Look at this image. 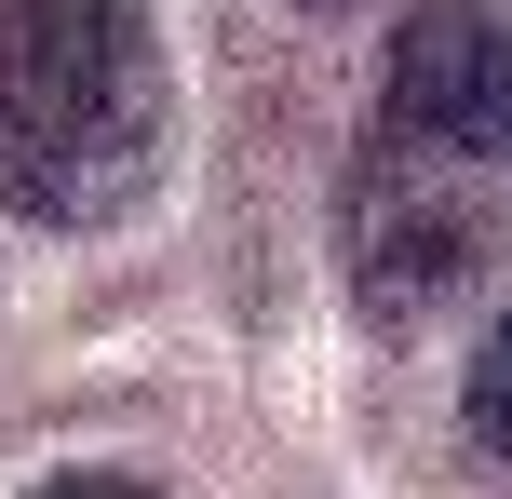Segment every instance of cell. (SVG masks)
<instances>
[{
  "instance_id": "cell-4",
  "label": "cell",
  "mask_w": 512,
  "mask_h": 499,
  "mask_svg": "<svg viewBox=\"0 0 512 499\" xmlns=\"http://www.w3.org/2000/svg\"><path fill=\"white\" fill-rule=\"evenodd\" d=\"M27 499H149L135 473H54V486H27Z\"/></svg>"
},
{
  "instance_id": "cell-3",
  "label": "cell",
  "mask_w": 512,
  "mask_h": 499,
  "mask_svg": "<svg viewBox=\"0 0 512 499\" xmlns=\"http://www.w3.org/2000/svg\"><path fill=\"white\" fill-rule=\"evenodd\" d=\"M459 432L486 459H512V311L486 324V338H472V392H459Z\"/></svg>"
},
{
  "instance_id": "cell-5",
  "label": "cell",
  "mask_w": 512,
  "mask_h": 499,
  "mask_svg": "<svg viewBox=\"0 0 512 499\" xmlns=\"http://www.w3.org/2000/svg\"><path fill=\"white\" fill-rule=\"evenodd\" d=\"M310 14H324V0H310Z\"/></svg>"
},
{
  "instance_id": "cell-2",
  "label": "cell",
  "mask_w": 512,
  "mask_h": 499,
  "mask_svg": "<svg viewBox=\"0 0 512 499\" xmlns=\"http://www.w3.org/2000/svg\"><path fill=\"white\" fill-rule=\"evenodd\" d=\"M176 81L149 0H0V216L108 230L149 203Z\"/></svg>"
},
{
  "instance_id": "cell-1",
  "label": "cell",
  "mask_w": 512,
  "mask_h": 499,
  "mask_svg": "<svg viewBox=\"0 0 512 499\" xmlns=\"http://www.w3.org/2000/svg\"><path fill=\"white\" fill-rule=\"evenodd\" d=\"M512 257V0H405L378 108L337 176L364 324H432Z\"/></svg>"
}]
</instances>
